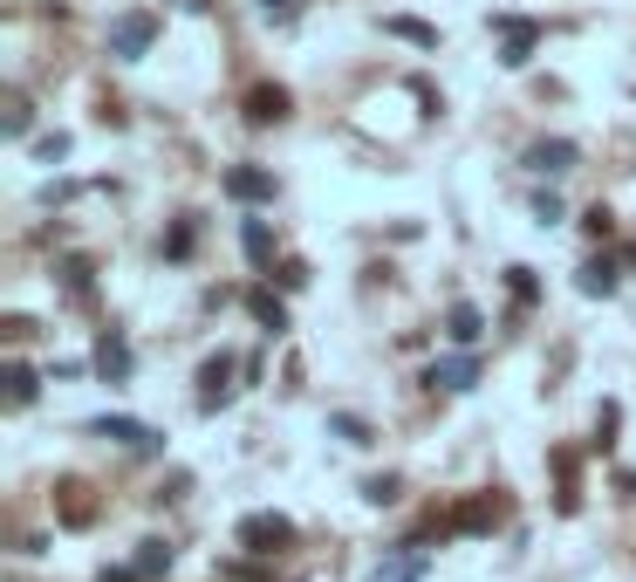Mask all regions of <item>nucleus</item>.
I'll return each instance as SVG.
<instances>
[{
	"mask_svg": "<svg viewBox=\"0 0 636 582\" xmlns=\"http://www.w3.org/2000/svg\"><path fill=\"white\" fill-rule=\"evenodd\" d=\"M506 275H513V295L534 302V267H506Z\"/></svg>",
	"mask_w": 636,
	"mask_h": 582,
	"instance_id": "b1692460",
	"label": "nucleus"
},
{
	"mask_svg": "<svg viewBox=\"0 0 636 582\" xmlns=\"http://www.w3.org/2000/svg\"><path fill=\"white\" fill-rule=\"evenodd\" d=\"M493 28H500V42H506V55H500V62H506V69H521V62L534 55V21H493Z\"/></svg>",
	"mask_w": 636,
	"mask_h": 582,
	"instance_id": "0eeeda50",
	"label": "nucleus"
},
{
	"mask_svg": "<svg viewBox=\"0 0 636 582\" xmlns=\"http://www.w3.org/2000/svg\"><path fill=\"white\" fill-rule=\"evenodd\" d=\"M172 569V549L165 541H144V555H137V575H165Z\"/></svg>",
	"mask_w": 636,
	"mask_h": 582,
	"instance_id": "6ab92c4d",
	"label": "nucleus"
},
{
	"mask_svg": "<svg viewBox=\"0 0 636 582\" xmlns=\"http://www.w3.org/2000/svg\"><path fill=\"white\" fill-rule=\"evenodd\" d=\"M534 213H541V226H554V219H562V200H554V192H541V200H534Z\"/></svg>",
	"mask_w": 636,
	"mask_h": 582,
	"instance_id": "a878e982",
	"label": "nucleus"
},
{
	"mask_svg": "<svg viewBox=\"0 0 636 582\" xmlns=\"http://www.w3.org/2000/svg\"><path fill=\"white\" fill-rule=\"evenodd\" d=\"M493 521H500V500H493V493H480V500H465V508L452 514V528H459V534H486Z\"/></svg>",
	"mask_w": 636,
	"mask_h": 582,
	"instance_id": "1a4fd4ad",
	"label": "nucleus"
},
{
	"mask_svg": "<svg viewBox=\"0 0 636 582\" xmlns=\"http://www.w3.org/2000/svg\"><path fill=\"white\" fill-rule=\"evenodd\" d=\"M445 336H452V343H480V336H486V316H480L472 302H452V316H445Z\"/></svg>",
	"mask_w": 636,
	"mask_h": 582,
	"instance_id": "ddd939ff",
	"label": "nucleus"
},
{
	"mask_svg": "<svg viewBox=\"0 0 636 582\" xmlns=\"http://www.w3.org/2000/svg\"><path fill=\"white\" fill-rule=\"evenodd\" d=\"M247 308H254V323H260V329H288V308H281V295L254 288V295H247Z\"/></svg>",
	"mask_w": 636,
	"mask_h": 582,
	"instance_id": "4468645a",
	"label": "nucleus"
},
{
	"mask_svg": "<svg viewBox=\"0 0 636 582\" xmlns=\"http://www.w3.org/2000/svg\"><path fill=\"white\" fill-rule=\"evenodd\" d=\"M424 575V541H404V555H390L370 582H418Z\"/></svg>",
	"mask_w": 636,
	"mask_h": 582,
	"instance_id": "423d86ee",
	"label": "nucleus"
},
{
	"mask_svg": "<svg viewBox=\"0 0 636 582\" xmlns=\"http://www.w3.org/2000/svg\"><path fill=\"white\" fill-rule=\"evenodd\" d=\"M34 391H42V377H34L28 364H14V370H8V405L21 411V405H34Z\"/></svg>",
	"mask_w": 636,
	"mask_h": 582,
	"instance_id": "2eb2a0df",
	"label": "nucleus"
},
{
	"mask_svg": "<svg viewBox=\"0 0 636 582\" xmlns=\"http://www.w3.org/2000/svg\"><path fill=\"white\" fill-rule=\"evenodd\" d=\"M28 131V103L21 96H8V137H21Z\"/></svg>",
	"mask_w": 636,
	"mask_h": 582,
	"instance_id": "4be33fe9",
	"label": "nucleus"
},
{
	"mask_svg": "<svg viewBox=\"0 0 636 582\" xmlns=\"http://www.w3.org/2000/svg\"><path fill=\"white\" fill-rule=\"evenodd\" d=\"M616 288V261H588L582 267V295H609Z\"/></svg>",
	"mask_w": 636,
	"mask_h": 582,
	"instance_id": "dca6fc26",
	"label": "nucleus"
},
{
	"mask_svg": "<svg viewBox=\"0 0 636 582\" xmlns=\"http://www.w3.org/2000/svg\"><path fill=\"white\" fill-rule=\"evenodd\" d=\"M233 357H206V364H198V405H206V411H219L226 398H233Z\"/></svg>",
	"mask_w": 636,
	"mask_h": 582,
	"instance_id": "7ed1b4c3",
	"label": "nucleus"
},
{
	"mask_svg": "<svg viewBox=\"0 0 636 582\" xmlns=\"http://www.w3.org/2000/svg\"><path fill=\"white\" fill-rule=\"evenodd\" d=\"M62 151H69V137L55 131V137H42V144H34V159H42V165H55V159H62Z\"/></svg>",
	"mask_w": 636,
	"mask_h": 582,
	"instance_id": "412c9836",
	"label": "nucleus"
},
{
	"mask_svg": "<svg viewBox=\"0 0 636 582\" xmlns=\"http://www.w3.org/2000/svg\"><path fill=\"white\" fill-rule=\"evenodd\" d=\"M363 500H377V508H390V500H397V480H370V487H363Z\"/></svg>",
	"mask_w": 636,
	"mask_h": 582,
	"instance_id": "393cba45",
	"label": "nucleus"
},
{
	"mask_svg": "<svg viewBox=\"0 0 636 582\" xmlns=\"http://www.w3.org/2000/svg\"><path fill=\"white\" fill-rule=\"evenodd\" d=\"M165 254H172V261H185V254H192V226H172V241H165Z\"/></svg>",
	"mask_w": 636,
	"mask_h": 582,
	"instance_id": "5701e85b",
	"label": "nucleus"
},
{
	"mask_svg": "<svg viewBox=\"0 0 636 582\" xmlns=\"http://www.w3.org/2000/svg\"><path fill=\"white\" fill-rule=\"evenodd\" d=\"M247 116H254V124H281V116H288V90H274V83H260V90L247 96Z\"/></svg>",
	"mask_w": 636,
	"mask_h": 582,
	"instance_id": "f8f14e48",
	"label": "nucleus"
},
{
	"mask_svg": "<svg viewBox=\"0 0 636 582\" xmlns=\"http://www.w3.org/2000/svg\"><path fill=\"white\" fill-rule=\"evenodd\" d=\"M295 541V521L288 514H247L240 521V549L247 555H274V549H288Z\"/></svg>",
	"mask_w": 636,
	"mask_h": 582,
	"instance_id": "f257e3e1",
	"label": "nucleus"
},
{
	"mask_svg": "<svg viewBox=\"0 0 636 582\" xmlns=\"http://www.w3.org/2000/svg\"><path fill=\"white\" fill-rule=\"evenodd\" d=\"M629 267H636V247H629Z\"/></svg>",
	"mask_w": 636,
	"mask_h": 582,
	"instance_id": "c85d7f7f",
	"label": "nucleus"
},
{
	"mask_svg": "<svg viewBox=\"0 0 636 582\" xmlns=\"http://www.w3.org/2000/svg\"><path fill=\"white\" fill-rule=\"evenodd\" d=\"M96 439H116V446H157V432L151 425H137V418H96Z\"/></svg>",
	"mask_w": 636,
	"mask_h": 582,
	"instance_id": "6e6552de",
	"label": "nucleus"
},
{
	"mask_svg": "<svg viewBox=\"0 0 636 582\" xmlns=\"http://www.w3.org/2000/svg\"><path fill=\"white\" fill-rule=\"evenodd\" d=\"M96 370H103L110 384H124V377H131V343H124V336H103V343H96Z\"/></svg>",
	"mask_w": 636,
	"mask_h": 582,
	"instance_id": "9b49d317",
	"label": "nucleus"
},
{
	"mask_svg": "<svg viewBox=\"0 0 636 582\" xmlns=\"http://www.w3.org/2000/svg\"><path fill=\"white\" fill-rule=\"evenodd\" d=\"M390 34H404V42H418V49H439V28H424V21H411V14H397Z\"/></svg>",
	"mask_w": 636,
	"mask_h": 582,
	"instance_id": "f3484780",
	"label": "nucleus"
},
{
	"mask_svg": "<svg viewBox=\"0 0 636 582\" xmlns=\"http://www.w3.org/2000/svg\"><path fill=\"white\" fill-rule=\"evenodd\" d=\"M96 582H144V575H137V569H103Z\"/></svg>",
	"mask_w": 636,
	"mask_h": 582,
	"instance_id": "bb28decb",
	"label": "nucleus"
},
{
	"mask_svg": "<svg viewBox=\"0 0 636 582\" xmlns=\"http://www.w3.org/2000/svg\"><path fill=\"white\" fill-rule=\"evenodd\" d=\"M260 8H267V14H288V8H295V0H260Z\"/></svg>",
	"mask_w": 636,
	"mask_h": 582,
	"instance_id": "cd10ccee",
	"label": "nucleus"
},
{
	"mask_svg": "<svg viewBox=\"0 0 636 582\" xmlns=\"http://www.w3.org/2000/svg\"><path fill=\"white\" fill-rule=\"evenodd\" d=\"M431 391H472V384H480V364L472 357H445V364H431Z\"/></svg>",
	"mask_w": 636,
	"mask_h": 582,
	"instance_id": "20e7f679",
	"label": "nucleus"
},
{
	"mask_svg": "<svg viewBox=\"0 0 636 582\" xmlns=\"http://www.w3.org/2000/svg\"><path fill=\"white\" fill-rule=\"evenodd\" d=\"M240 241H247V261H267V254H274V233H267V219H247V233H240Z\"/></svg>",
	"mask_w": 636,
	"mask_h": 582,
	"instance_id": "a211bd4d",
	"label": "nucleus"
},
{
	"mask_svg": "<svg viewBox=\"0 0 636 582\" xmlns=\"http://www.w3.org/2000/svg\"><path fill=\"white\" fill-rule=\"evenodd\" d=\"M226 192H233L240 206H260V200H274V178L254 172V165H233V172H226Z\"/></svg>",
	"mask_w": 636,
	"mask_h": 582,
	"instance_id": "39448f33",
	"label": "nucleus"
},
{
	"mask_svg": "<svg viewBox=\"0 0 636 582\" xmlns=\"http://www.w3.org/2000/svg\"><path fill=\"white\" fill-rule=\"evenodd\" d=\"M527 165H534V172H568V165H575V144H568V137H541V144L527 151Z\"/></svg>",
	"mask_w": 636,
	"mask_h": 582,
	"instance_id": "9d476101",
	"label": "nucleus"
},
{
	"mask_svg": "<svg viewBox=\"0 0 636 582\" xmlns=\"http://www.w3.org/2000/svg\"><path fill=\"white\" fill-rule=\"evenodd\" d=\"M329 425H336V432H342L349 446H370V425H363V418H356V411H336Z\"/></svg>",
	"mask_w": 636,
	"mask_h": 582,
	"instance_id": "aec40b11",
	"label": "nucleus"
},
{
	"mask_svg": "<svg viewBox=\"0 0 636 582\" xmlns=\"http://www.w3.org/2000/svg\"><path fill=\"white\" fill-rule=\"evenodd\" d=\"M151 42H157V21H151V14H116V21H110V55L137 62Z\"/></svg>",
	"mask_w": 636,
	"mask_h": 582,
	"instance_id": "f03ea898",
	"label": "nucleus"
}]
</instances>
